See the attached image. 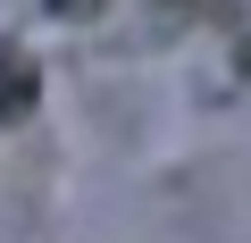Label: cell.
I'll list each match as a JSON object with an SVG mask.
<instances>
[{
  "instance_id": "1",
  "label": "cell",
  "mask_w": 251,
  "mask_h": 243,
  "mask_svg": "<svg viewBox=\"0 0 251 243\" xmlns=\"http://www.w3.org/2000/svg\"><path fill=\"white\" fill-rule=\"evenodd\" d=\"M25 109H34V59L0 34V126H17Z\"/></svg>"
}]
</instances>
